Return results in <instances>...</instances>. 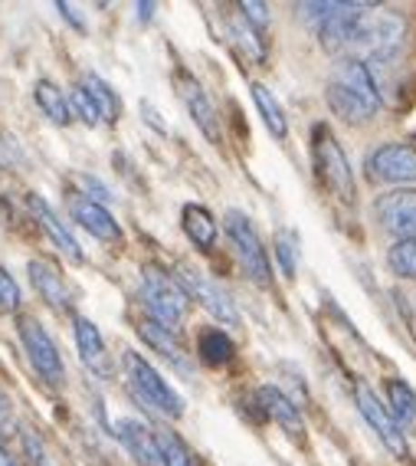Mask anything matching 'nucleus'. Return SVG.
Masks as SVG:
<instances>
[{
    "mask_svg": "<svg viewBox=\"0 0 416 466\" xmlns=\"http://www.w3.org/2000/svg\"><path fill=\"white\" fill-rule=\"evenodd\" d=\"M0 466H17V460H14V453L4 447V441H0Z\"/></svg>",
    "mask_w": 416,
    "mask_h": 466,
    "instance_id": "36",
    "label": "nucleus"
},
{
    "mask_svg": "<svg viewBox=\"0 0 416 466\" xmlns=\"http://www.w3.org/2000/svg\"><path fill=\"white\" fill-rule=\"evenodd\" d=\"M20 161V148L0 135V167H14Z\"/></svg>",
    "mask_w": 416,
    "mask_h": 466,
    "instance_id": "34",
    "label": "nucleus"
},
{
    "mask_svg": "<svg viewBox=\"0 0 416 466\" xmlns=\"http://www.w3.org/2000/svg\"><path fill=\"white\" fill-rule=\"evenodd\" d=\"M20 309V286L17 279L0 267V312H17Z\"/></svg>",
    "mask_w": 416,
    "mask_h": 466,
    "instance_id": "31",
    "label": "nucleus"
},
{
    "mask_svg": "<svg viewBox=\"0 0 416 466\" xmlns=\"http://www.w3.org/2000/svg\"><path fill=\"white\" fill-rule=\"evenodd\" d=\"M181 227L187 233V240L193 247H200V250H210L217 243V220H213V214L207 208H200V204H183Z\"/></svg>",
    "mask_w": 416,
    "mask_h": 466,
    "instance_id": "21",
    "label": "nucleus"
},
{
    "mask_svg": "<svg viewBox=\"0 0 416 466\" xmlns=\"http://www.w3.org/2000/svg\"><path fill=\"white\" fill-rule=\"evenodd\" d=\"M364 167L377 184H410L416 181V148L403 142L377 145L367 155Z\"/></svg>",
    "mask_w": 416,
    "mask_h": 466,
    "instance_id": "9",
    "label": "nucleus"
},
{
    "mask_svg": "<svg viewBox=\"0 0 416 466\" xmlns=\"http://www.w3.org/2000/svg\"><path fill=\"white\" fill-rule=\"evenodd\" d=\"M69 214L85 233H92L95 240H105V243H118L122 240V224H118L112 210L105 204H95L89 200L85 194H73L69 198Z\"/></svg>",
    "mask_w": 416,
    "mask_h": 466,
    "instance_id": "14",
    "label": "nucleus"
},
{
    "mask_svg": "<svg viewBox=\"0 0 416 466\" xmlns=\"http://www.w3.org/2000/svg\"><path fill=\"white\" fill-rule=\"evenodd\" d=\"M138 335H142V339L148 341L158 355H164L171 365H177L181 371H187V355H183L181 341H177V335L171 332V329H164V325L154 322V319H142V322H138Z\"/></svg>",
    "mask_w": 416,
    "mask_h": 466,
    "instance_id": "20",
    "label": "nucleus"
},
{
    "mask_svg": "<svg viewBox=\"0 0 416 466\" xmlns=\"http://www.w3.org/2000/svg\"><path fill=\"white\" fill-rule=\"evenodd\" d=\"M177 92H181V102L187 106V112H191L193 126L207 135V142L223 145L220 116H217V108H213V102H210V96L203 92V86H200L191 73H177Z\"/></svg>",
    "mask_w": 416,
    "mask_h": 466,
    "instance_id": "12",
    "label": "nucleus"
},
{
    "mask_svg": "<svg viewBox=\"0 0 416 466\" xmlns=\"http://www.w3.org/2000/svg\"><path fill=\"white\" fill-rule=\"evenodd\" d=\"M142 302L148 309V319L161 322L171 332H177V325L187 319V309H191V299L174 279V273L161 269L158 263H148L142 269Z\"/></svg>",
    "mask_w": 416,
    "mask_h": 466,
    "instance_id": "3",
    "label": "nucleus"
},
{
    "mask_svg": "<svg viewBox=\"0 0 416 466\" xmlns=\"http://www.w3.org/2000/svg\"><path fill=\"white\" fill-rule=\"evenodd\" d=\"M56 10H59V14H63V17L69 20V24L75 26V30H85V20L79 17V10H75L73 4H66V0H59V4H56Z\"/></svg>",
    "mask_w": 416,
    "mask_h": 466,
    "instance_id": "35",
    "label": "nucleus"
},
{
    "mask_svg": "<svg viewBox=\"0 0 416 466\" xmlns=\"http://www.w3.org/2000/svg\"><path fill=\"white\" fill-rule=\"evenodd\" d=\"M26 204H30V214L36 217V224H40L43 230H46V237L56 243V250L63 253L69 263H83V259H85L83 247H79V240H75L73 233H69V227L63 224L56 214H53L50 204H46L40 194H30V198H26Z\"/></svg>",
    "mask_w": 416,
    "mask_h": 466,
    "instance_id": "16",
    "label": "nucleus"
},
{
    "mask_svg": "<svg viewBox=\"0 0 416 466\" xmlns=\"http://www.w3.org/2000/svg\"><path fill=\"white\" fill-rule=\"evenodd\" d=\"M138 10H142V20H151V10H154V4H138Z\"/></svg>",
    "mask_w": 416,
    "mask_h": 466,
    "instance_id": "37",
    "label": "nucleus"
},
{
    "mask_svg": "<svg viewBox=\"0 0 416 466\" xmlns=\"http://www.w3.org/2000/svg\"><path fill=\"white\" fill-rule=\"evenodd\" d=\"M34 99H36V106H40V112L50 118L53 126H69V122H73L69 96L59 89L56 83H50V79H40V83L34 86Z\"/></svg>",
    "mask_w": 416,
    "mask_h": 466,
    "instance_id": "23",
    "label": "nucleus"
},
{
    "mask_svg": "<svg viewBox=\"0 0 416 466\" xmlns=\"http://www.w3.org/2000/svg\"><path fill=\"white\" fill-rule=\"evenodd\" d=\"M253 414L256 420H272V424L282 427L289 437H302L305 433V420H302V410L285 398L279 388H259L250 398Z\"/></svg>",
    "mask_w": 416,
    "mask_h": 466,
    "instance_id": "13",
    "label": "nucleus"
},
{
    "mask_svg": "<svg viewBox=\"0 0 416 466\" xmlns=\"http://www.w3.org/2000/svg\"><path fill=\"white\" fill-rule=\"evenodd\" d=\"M387 410L403 437L416 433V391L407 381H400V378L387 381Z\"/></svg>",
    "mask_w": 416,
    "mask_h": 466,
    "instance_id": "19",
    "label": "nucleus"
},
{
    "mask_svg": "<svg viewBox=\"0 0 416 466\" xmlns=\"http://www.w3.org/2000/svg\"><path fill=\"white\" fill-rule=\"evenodd\" d=\"M154 441H158V447H161L164 466H200V460L193 457V450L187 447L174 431L158 427V431H154Z\"/></svg>",
    "mask_w": 416,
    "mask_h": 466,
    "instance_id": "26",
    "label": "nucleus"
},
{
    "mask_svg": "<svg viewBox=\"0 0 416 466\" xmlns=\"http://www.w3.org/2000/svg\"><path fill=\"white\" fill-rule=\"evenodd\" d=\"M197 355H200V361H207V365L223 368V365H230V361H233L236 345H233V339L223 332V329H213V325H207V329H200V335H197Z\"/></svg>",
    "mask_w": 416,
    "mask_h": 466,
    "instance_id": "22",
    "label": "nucleus"
},
{
    "mask_svg": "<svg viewBox=\"0 0 416 466\" xmlns=\"http://www.w3.org/2000/svg\"><path fill=\"white\" fill-rule=\"evenodd\" d=\"M407 40V24L393 10H377L367 4L358 17L351 20L348 34V59L367 56L371 63H387L400 53Z\"/></svg>",
    "mask_w": 416,
    "mask_h": 466,
    "instance_id": "2",
    "label": "nucleus"
},
{
    "mask_svg": "<svg viewBox=\"0 0 416 466\" xmlns=\"http://www.w3.org/2000/svg\"><path fill=\"white\" fill-rule=\"evenodd\" d=\"M83 86L85 92H89V99L95 102V108H99V118L102 122H118V116H122V102H118V96H115V89H112L102 76H95V73H85L83 76Z\"/></svg>",
    "mask_w": 416,
    "mask_h": 466,
    "instance_id": "25",
    "label": "nucleus"
},
{
    "mask_svg": "<svg viewBox=\"0 0 416 466\" xmlns=\"http://www.w3.org/2000/svg\"><path fill=\"white\" fill-rule=\"evenodd\" d=\"M275 257H279L285 279H295V269H299V237H295V230L275 233Z\"/></svg>",
    "mask_w": 416,
    "mask_h": 466,
    "instance_id": "28",
    "label": "nucleus"
},
{
    "mask_svg": "<svg viewBox=\"0 0 416 466\" xmlns=\"http://www.w3.org/2000/svg\"><path fill=\"white\" fill-rule=\"evenodd\" d=\"M24 450L34 466H56L50 460V450H46V443L40 441V433L36 431H24Z\"/></svg>",
    "mask_w": 416,
    "mask_h": 466,
    "instance_id": "32",
    "label": "nucleus"
},
{
    "mask_svg": "<svg viewBox=\"0 0 416 466\" xmlns=\"http://www.w3.org/2000/svg\"><path fill=\"white\" fill-rule=\"evenodd\" d=\"M387 267L400 279H416V237L413 240H397L387 253Z\"/></svg>",
    "mask_w": 416,
    "mask_h": 466,
    "instance_id": "27",
    "label": "nucleus"
},
{
    "mask_svg": "<svg viewBox=\"0 0 416 466\" xmlns=\"http://www.w3.org/2000/svg\"><path fill=\"white\" fill-rule=\"evenodd\" d=\"M174 279L181 283V289L187 292V299L200 302L210 316L220 319V322L230 325V329H240V312H236L233 299H230V296H226V292L220 289L207 273H200V269L191 267V263H177Z\"/></svg>",
    "mask_w": 416,
    "mask_h": 466,
    "instance_id": "8",
    "label": "nucleus"
},
{
    "mask_svg": "<svg viewBox=\"0 0 416 466\" xmlns=\"http://www.w3.org/2000/svg\"><path fill=\"white\" fill-rule=\"evenodd\" d=\"M381 86H377L374 73L364 59H342L338 73L328 79L325 86V102L342 122H367L377 116L381 108Z\"/></svg>",
    "mask_w": 416,
    "mask_h": 466,
    "instance_id": "1",
    "label": "nucleus"
},
{
    "mask_svg": "<svg viewBox=\"0 0 416 466\" xmlns=\"http://www.w3.org/2000/svg\"><path fill=\"white\" fill-rule=\"evenodd\" d=\"M230 36H233V43L250 59H256V63H262V59H266V43H262V36H259L256 30L246 24V20H240V24H230Z\"/></svg>",
    "mask_w": 416,
    "mask_h": 466,
    "instance_id": "29",
    "label": "nucleus"
},
{
    "mask_svg": "<svg viewBox=\"0 0 416 466\" xmlns=\"http://www.w3.org/2000/svg\"><path fill=\"white\" fill-rule=\"evenodd\" d=\"M125 378L142 408L154 410L161 417H171V420H177L183 414V398L161 378L158 368L151 365L148 359H142L138 351H125Z\"/></svg>",
    "mask_w": 416,
    "mask_h": 466,
    "instance_id": "4",
    "label": "nucleus"
},
{
    "mask_svg": "<svg viewBox=\"0 0 416 466\" xmlns=\"http://www.w3.org/2000/svg\"><path fill=\"white\" fill-rule=\"evenodd\" d=\"M73 332H75V349H79V359L89 368L95 378H109L112 375V359H109V345L102 339V332L95 329V322L85 316L73 319Z\"/></svg>",
    "mask_w": 416,
    "mask_h": 466,
    "instance_id": "15",
    "label": "nucleus"
},
{
    "mask_svg": "<svg viewBox=\"0 0 416 466\" xmlns=\"http://www.w3.org/2000/svg\"><path fill=\"white\" fill-rule=\"evenodd\" d=\"M115 437L125 443V450L142 466H164L161 447L154 441V431L148 424L134 420V417H122V420H115Z\"/></svg>",
    "mask_w": 416,
    "mask_h": 466,
    "instance_id": "17",
    "label": "nucleus"
},
{
    "mask_svg": "<svg viewBox=\"0 0 416 466\" xmlns=\"http://www.w3.org/2000/svg\"><path fill=\"white\" fill-rule=\"evenodd\" d=\"M69 108H73V118H83L85 126H99V108H95V102L89 99V92L83 89V86H75L73 92H69Z\"/></svg>",
    "mask_w": 416,
    "mask_h": 466,
    "instance_id": "30",
    "label": "nucleus"
},
{
    "mask_svg": "<svg viewBox=\"0 0 416 466\" xmlns=\"http://www.w3.org/2000/svg\"><path fill=\"white\" fill-rule=\"evenodd\" d=\"M223 224H226V237H230V247H233L246 276L256 279V283H269L272 279V267H269V257L262 250V240H259L250 217L243 214V210H226Z\"/></svg>",
    "mask_w": 416,
    "mask_h": 466,
    "instance_id": "7",
    "label": "nucleus"
},
{
    "mask_svg": "<svg viewBox=\"0 0 416 466\" xmlns=\"http://www.w3.org/2000/svg\"><path fill=\"white\" fill-rule=\"evenodd\" d=\"M354 404H358V410H361V417H364L367 424H371V431L377 433V441L383 443V447L391 450L393 457H400V460H407V437L400 433V427L393 424V417H391V410L383 408V400L377 398L367 384H358L354 388Z\"/></svg>",
    "mask_w": 416,
    "mask_h": 466,
    "instance_id": "11",
    "label": "nucleus"
},
{
    "mask_svg": "<svg viewBox=\"0 0 416 466\" xmlns=\"http://www.w3.org/2000/svg\"><path fill=\"white\" fill-rule=\"evenodd\" d=\"M17 332H20V345L26 351V361L34 365L36 375L50 384V388H63L66 384V365H63V355H59V345L53 341V335L34 316H20Z\"/></svg>",
    "mask_w": 416,
    "mask_h": 466,
    "instance_id": "6",
    "label": "nucleus"
},
{
    "mask_svg": "<svg viewBox=\"0 0 416 466\" xmlns=\"http://www.w3.org/2000/svg\"><path fill=\"white\" fill-rule=\"evenodd\" d=\"M26 273H30V283H34V289L40 292L46 306L56 309V312H69L73 292H69L66 279L59 276V269L53 267V263H46V259H30V263H26Z\"/></svg>",
    "mask_w": 416,
    "mask_h": 466,
    "instance_id": "18",
    "label": "nucleus"
},
{
    "mask_svg": "<svg viewBox=\"0 0 416 466\" xmlns=\"http://www.w3.org/2000/svg\"><path fill=\"white\" fill-rule=\"evenodd\" d=\"M312 158H315V171L328 191L338 194L344 204H351L354 200V171H351L348 155L328 126H318L312 132Z\"/></svg>",
    "mask_w": 416,
    "mask_h": 466,
    "instance_id": "5",
    "label": "nucleus"
},
{
    "mask_svg": "<svg viewBox=\"0 0 416 466\" xmlns=\"http://www.w3.org/2000/svg\"><path fill=\"white\" fill-rule=\"evenodd\" d=\"M240 10H243V20H246V24H250L256 34H259V30H266V26L272 24V17H269V7H266V4H259V0H256V4H253V0H243Z\"/></svg>",
    "mask_w": 416,
    "mask_h": 466,
    "instance_id": "33",
    "label": "nucleus"
},
{
    "mask_svg": "<svg viewBox=\"0 0 416 466\" xmlns=\"http://www.w3.org/2000/svg\"><path fill=\"white\" fill-rule=\"evenodd\" d=\"M374 217L383 233L397 240H413L416 237V191L397 187L374 200Z\"/></svg>",
    "mask_w": 416,
    "mask_h": 466,
    "instance_id": "10",
    "label": "nucleus"
},
{
    "mask_svg": "<svg viewBox=\"0 0 416 466\" xmlns=\"http://www.w3.org/2000/svg\"><path fill=\"white\" fill-rule=\"evenodd\" d=\"M253 102H256L259 108V118L266 122L269 132L279 138V142H285L289 138V118H285L282 106H279V99H275L272 92L266 89L262 83H253Z\"/></svg>",
    "mask_w": 416,
    "mask_h": 466,
    "instance_id": "24",
    "label": "nucleus"
}]
</instances>
